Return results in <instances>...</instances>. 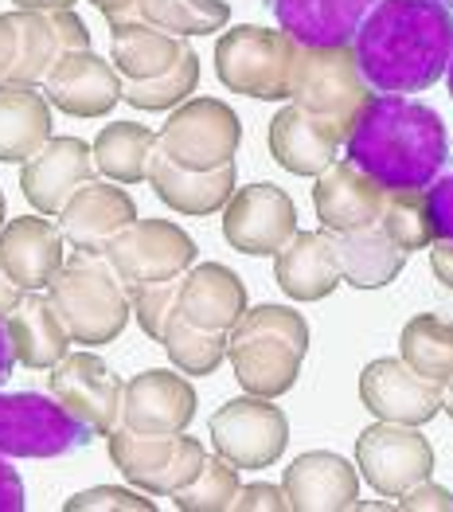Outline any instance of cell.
<instances>
[{
	"label": "cell",
	"mask_w": 453,
	"mask_h": 512,
	"mask_svg": "<svg viewBox=\"0 0 453 512\" xmlns=\"http://www.w3.org/2000/svg\"><path fill=\"white\" fill-rule=\"evenodd\" d=\"M51 141V106L40 86L0 83V161L24 165Z\"/></svg>",
	"instance_id": "f546056e"
},
{
	"label": "cell",
	"mask_w": 453,
	"mask_h": 512,
	"mask_svg": "<svg viewBox=\"0 0 453 512\" xmlns=\"http://www.w3.org/2000/svg\"><path fill=\"white\" fill-rule=\"evenodd\" d=\"M356 169L387 192H422L450 161V133L434 106L407 94H371L344 137Z\"/></svg>",
	"instance_id": "7a4b0ae2"
},
{
	"label": "cell",
	"mask_w": 453,
	"mask_h": 512,
	"mask_svg": "<svg viewBox=\"0 0 453 512\" xmlns=\"http://www.w3.org/2000/svg\"><path fill=\"white\" fill-rule=\"evenodd\" d=\"M161 344H165V352L172 356V364H176L180 372H188V376H211V372L223 364V356H227V333L196 329V325H192L188 317H180V313H172Z\"/></svg>",
	"instance_id": "d590c367"
},
{
	"label": "cell",
	"mask_w": 453,
	"mask_h": 512,
	"mask_svg": "<svg viewBox=\"0 0 453 512\" xmlns=\"http://www.w3.org/2000/svg\"><path fill=\"white\" fill-rule=\"evenodd\" d=\"M442 4H450V8H453V0H442Z\"/></svg>",
	"instance_id": "9f6ffc18"
},
{
	"label": "cell",
	"mask_w": 453,
	"mask_h": 512,
	"mask_svg": "<svg viewBox=\"0 0 453 512\" xmlns=\"http://www.w3.org/2000/svg\"><path fill=\"white\" fill-rule=\"evenodd\" d=\"M90 4L110 20V28L125 24V20H137V0H90Z\"/></svg>",
	"instance_id": "c3c4849f"
},
{
	"label": "cell",
	"mask_w": 453,
	"mask_h": 512,
	"mask_svg": "<svg viewBox=\"0 0 453 512\" xmlns=\"http://www.w3.org/2000/svg\"><path fill=\"white\" fill-rule=\"evenodd\" d=\"M63 231L40 215H20L0 227V266L24 290H47L63 270Z\"/></svg>",
	"instance_id": "ffe728a7"
},
{
	"label": "cell",
	"mask_w": 453,
	"mask_h": 512,
	"mask_svg": "<svg viewBox=\"0 0 453 512\" xmlns=\"http://www.w3.org/2000/svg\"><path fill=\"white\" fill-rule=\"evenodd\" d=\"M110 266L118 270L125 290L133 286H153L172 282L196 262V243L188 231L165 219H133L122 235L110 243Z\"/></svg>",
	"instance_id": "8fae6325"
},
{
	"label": "cell",
	"mask_w": 453,
	"mask_h": 512,
	"mask_svg": "<svg viewBox=\"0 0 453 512\" xmlns=\"http://www.w3.org/2000/svg\"><path fill=\"white\" fill-rule=\"evenodd\" d=\"M375 0H270L274 20L297 47H348Z\"/></svg>",
	"instance_id": "d4e9b609"
},
{
	"label": "cell",
	"mask_w": 453,
	"mask_h": 512,
	"mask_svg": "<svg viewBox=\"0 0 453 512\" xmlns=\"http://www.w3.org/2000/svg\"><path fill=\"white\" fill-rule=\"evenodd\" d=\"M149 184L157 200H165L180 215H211L235 196V161L211 172H188L172 165L161 149L149 157Z\"/></svg>",
	"instance_id": "83f0119b"
},
{
	"label": "cell",
	"mask_w": 453,
	"mask_h": 512,
	"mask_svg": "<svg viewBox=\"0 0 453 512\" xmlns=\"http://www.w3.org/2000/svg\"><path fill=\"white\" fill-rule=\"evenodd\" d=\"M403 360L411 364L418 376L434 380V384H446L453 376V321L450 317H438V313H422L403 325Z\"/></svg>",
	"instance_id": "836d02e7"
},
{
	"label": "cell",
	"mask_w": 453,
	"mask_h": 512,
	"mask_svg": "<svg viewBox=\"0 0 453 512\" xmlns=\"http://www.w3.org/2000/svg\"><path fill=\"white\" fill-rule=\"evenodd\" d=\"M59 219H63L59 231L71 243V251L106 255L110 243L137 219V204H133V196L125 188L102 184V180H86L83 188L67 200Z\"/></svg>",
	"instance_id": "d6986e66"
},
{
	"label": "cell",
	"mask_w": 453,
	"mask_h": 512,
	"mask_svg": "<svg viewBox=\"0 0 453 512\" xmlns=\"http://www.w3.org/2000/svg\"><path fill=\"white\" fill-rule=\"evenodd\" d=\"M176 286H180V278H172V282H153V286H133V290H129L133 317H137V325H141L153 341L165 337L168 321H172V313H176Z\"/></svg>",
	"instance_id": "ab89813d"
},
{
	"label": "cell",
	"mask_w": 453,
	"mask_h": 512,
	"mask_svg": "<svg viewBox=\"0 0 453 512\" xmlns=\"http://www.w3.org/2000/svg\"><path fill=\"white\" fill-rule=\"evenodd\" d=\"M282 493H286L289 509L297 512L356 509L360 477L348 458H340L332 450H309L289 462L286 477H282Z\"/></svg>",
	"instance_id": "7402d4cb"
},
{
	"label": "cell",
	"mask_w": 453,
	"mask_h": 512,
	"mask_svg": "<svg viewBox=\"0 0 453 512\" xmlns=\"http://www.w3.org/2000/svg\"><path fill=\"white\" fill-rule=\"evenodd\" d=\"M379 227H383L407 255L434 243V227H430V212H426V196H422V192H383Z\"/></svg>",
	"instance_id": "f35d334b"
},
{
	"label": "cell",
	"mask_w": 453,
	"mask_h": 512,
	"mask_svg": "<svg viewBox=\"0 0 453 512\" xmlns=\"http://www.w3.org/2000/svg\"><path fill=\"white\" fill-rule=\"evenodd\" d=\"M446 83H450V98H453V55H450V67H446Z\"/></svg>",
	"instance_id": "db71d44e"
},
{
	"label": "cell",
	"mask_w": 453,
	"mask_h": 512,
	"mask_svg": "<svg viewBox=\"0 0 453 512\" xmlns=\"http://www.w3.org/2000/svg\"><path fill=\"white\" fill-rule=\"evenodd\" d=\"M51 395L83 419L94 434H110L122 423V380L94 356V352H71L51 368Z\"/></svg>",
	"instance_id": "9a60e30c"
},
{
	"label": "cell",
	"mask_w": 453,
	"mask_h": 512,
	"mask_svg": "<svg viewBox=\"0 0 453 512\" xmlns=\"http://www.w3.org/2000/svg\"><path fill=\"white\" fill-rule=\"evenodd\" d=\"M289 102L340 126L348 137L360 106L368 102V86L356 71L352 51L348 47H297L293 71H289Z\"/></svg>",
	"instance_id": "8992f818"
},
{
	"label": "cell",
	"mask_w": 453,
	"mask_h": 512,
	"mask_svg": "<svg viewBox=\"0 0 453 512\" xmlns=\"http://www.w3.org/2000/svg\"><path fill=\"white\" fill-rule=\"evenodd\" d=\"M67 512H98V509H122V512H153L157 505L145 501L137 489H114V485H102V489H86L75 493L67 505Z\"/></svg>",
	"instance_id": "b9f144b4"
},
{
	"label": "cell",
	"mask_w": 453,
	"mask_h": 512,
	"mask_svg": "<svg viewBox=\"0 0 453 512\" xmlns=\"http://www.w3.org/2000/svg\"><path fill=\"white\" fill-rule=\"evenodd\" d=\"M442 407H446V415L453 419V376L446 380V391H442Z\"/></svg>",
	"instance_id": "f5cc1de1"
},
{
	"label": "cell",
	"mask_w": 453,
	"mask_h": 512,
	"mask_svg": "<svg viewBox=\"0 0 453 512\" xmlns=\"http://www.w3.org/2000/svg\"><path fill=\"white\" fill-rule=\"evenodd\" d=\"M309 352V325L286 305H258L239 317L227 333V356L235 364V380L250 395L278 399L297 384L301 360Z\"/></svg>",
	"instance_id": "3957f363"
},
{
	"label": "cell",
	"mask_w": 453,
	"mask_h": 512,
	"mask_svg": "<svg viewBox=\"0 0 453 512\" xmlns=\"http://www.w3.org/2000/svg\"><path fill=\"white\" fill-rule=\"evenodd\" d=\"M344 145V129L289 102L270 122V153L293 176H321Z\"/></svg>",
	"instance_id": "cb8c5ba5"
},
{
	"label": "cell",
	"mask_w": 453,
	"mask_h": 512,
	"mask_svg": "<svg viewBox=\"0 0 453 512\" xmlns=\"http://www.w3.org/2000/svg\"><path fill=\"white\" fill-rule=\"evenodd\" d=\"M4 325H8L16 360L28 364V368H55L67 356L71 337H67V329H63L51 298H43V290L24 294L20 305L4 317Z\"/></svg>",
	"instance_id": "4dcf8cb0"
},
{
	"label": "cell",
	"mask_w": 453,
	"mask_h": 512,
	"mask_svg": "<svg viewBox=\"0 0 453 512\" xmlns=\"http://www.w3.org/2000/svg\"><path fill=\"white\" fill-rule=\"evenodd\" d=\"M383 192L387 188H379L352 161H332L329 169L317 176L313 208L321 215V227L332 231V235H340V231L375 223L379 208H383Z\"/></svg>",
	"instance_id": "4316f807"
},
{
	"label": "cell",
	"mask_w": 453,
	"mask_h": 512,
	"mask_svg": "<svg viewBox=\"0 0 453 512\" xmlns=\"http://www.w3.org/2000/svg\"><path fill=\"white\" fill-rule=\"evenodd\" d=\"M16 28V59L4 83L36 86L51 75V67L71 55V51H90V32L86 24L71 12H8Z\"/></svg>",
	"instance_id": "5bb4252c"
},
{
	"label": "cell",
	"mask_w": 453,
	"mask_h": 512,
	"mask_svg": "<svg viewBox=\"0 0 453 512\" xmlns=\"http://www.w3.org/2000/svg\"><path fill=\"white\" fill-rule=\"evenodd\" d=\"M430 266H434L438 282L453 290V243H446V239H434V243H430Z\"/></svg>",
	"instance_id": "bcb514c9"
},
{
	"label": "cell",
	"mask_w": 453,
	"mask_h": 512,
	"mask_svg": "<svg viewBox=\"0 0 453 512\" xmlns=\"http://www.w3.org/2000/svg\"><path fill=\"white\" fill-rule=\"evenodd\" d=\"M453 55V8L442 0H375L356 28L352 59L375 94L434 86Z\"/></svg>",
	"instance_id": "6da1fadb"
},
{
	"label": "cell",
	"mask_w": 453,
	"mask_h": 512,
	"mask_svg": "<svg viewBox=\"0 0 453 512\" xmlns=\"http://www.w3.org/2000/svg\"><path fill=\"white\" fill-rule=\"evenodd\" d=\"M196 83H200V59L192 47H184L168 71L145 83H129L122 98L137 110H168V106H180L188 94H196Z\"/></svg>",
	"instance_id": "8d00e7d4"
},
{
	"label": "cell",
	"mask_w": 453,
	"mask_h": 512,
	"mask_svg": "<svg viewBox=\"0 0 453 512\" xmlns=\"http://www.w3.org/2000/svg\"><path fill=\"white\" fill-rule=\"evenodd\" d=\"M176 313L188 317L196 329L207 333H231L239 317L247 313V286L235 270L219 262H200L180 274L176 286Z\"/></svg>",
	"instance_id": "44dd1931"
},
{
	"label": "cell",
	"mask_w": 453,
	"mask_h": 512,
	"mask_svg": "<svg viewBox=\"0 0 453 512\" xmlns=\"http://www.w3.org/2000/svg\"><path fill=\"white\" fill-rule=\"evenodd\" d=\"M12 368H16V352H12V337H8V325H4V317H0V384L12 376Z\"/></svg>",
	"instance_id": "f907efd6"
},
{
	"label": "cell",
	"mask_w": 453,
	"mask_h": 512,
	"mask_svg": "<svg viewBox=\"0 0 453 512\" xmlns=\"http://www.w3.org/2000/svg\"><path fill=\"white\" fill-rule=\"evenodd\" d=\"M211 442H215L219 458H227L231 466H239V470H266L286 450L289 423L270 399L243 395V399H227L211 415Z\"/></svg>",
	"instance_id": "30bf717a"
},
{
	"label": "cell",
	"mask_w": 453,
	"mask_h": 512,
	"mask_svg": "<svg viewBox=\"0 0 453 512\" xmlns=\"http://www.w3.org/2000/svg\"><path fill=\"white\" fill-rule=\"evenodd\" d=\"M399 509H438V512H446V509H453V497L442 489V485H434V481L426 477V481H418L414 489H407V493H403Z\"/></svg>",
	"instance_id": "ee69618b"
},
{
	"label": "cell",
	"mask_w": 453,
	"mask_h": 512,
	"mask_svg": "<svg viewBox=\"0 0 453 512\" xmlns=\"http://www.w3.org/2000/svg\"><path fill=\"white\" fill-rule=\"evenodd\" d=\"M231 8L223 0H137V20L172 36H207L227 24Z\"/></svg>",
	"instance_id": "e575fe53"
},
{
	"label": "cell",
	"mask_w": 453,
	"mask_h": 512,
	"mask_svg": "<svg viewBox=\"0 0 453 512\" xmlns=\"http://www.w3.org/2000/svg\"><path fill=\"white\" fill-rule=\"evenodd\" d=\"M71 4L75 0H16V8H24V12H63Z\"/></svg>",
	"instance_id": "816d5d0a"
},
{
	"label": "cell",
	"mask_w": 453,
	"mask_h": 512,
	"mask_svg": "<svg viewBox=\"0 0 453 512\" xmlns=\"http://www.w3.org/2000/svg\"><path fill=\"white\" fill-rule=\"evenodd\" d=\"M274 278L282 294L293 301H321L344 282L336 262V239L332 231H297L278 251Z\"/></svg>",
	"instance_id": "484cf974"
},
{
	"label": "cell",
	"mask_w": 453,
	"mask_h": 512,
	"mask_svg": "<svg viewBox=\"0 0 453 512\" xmlns=\"http://www.w3.org/2000/svg\"><path fill=\"white\" fill-rule=\"evenodd\" d=\"M293 55H297V43L286 32L239 24L215 43V71H219V83L235 94L278 102V98H289Z\"/></svg>",
	"instance_id": "52a82bcc"
},
{
	"label": "cell",
	"mask_w": 453,
	"mask_h": 512,
	"mask_svg": "<svg viewBox=\"0 0 453 512\" xmlns=\"http://www.w3.org/2000/svg\"><path fill=\"white\" fill-rule=\"evenodd\" d=\"M196 419V387L184 376L149 368L125 384L122 427L137 434H180Z\"/></svg>",
	"instance_id": "ac0fdd59"
},
{
	"label": "cell",
	"mask_w": 453,
	"mask_h": 512,
	"mask_svg": "<svg viewBox=\"0 0 453 512\" xmlns=\"http://www.w3.org/2000/svg\"><path fill=\"white\" fill-rule=\"evenodd\" d=\"M12 59H16V28H12V16H0V83L8 79Z\"/></svg>",
	"instance_id": "7dc6e473"
},
{
	"label": "cell",
	"mask_w": 453,
	"mask_h": 512,
	"mask_svg": "<svg viewBox=\"0 0 453 512\" xmlns=\"http://www.w3.org/2000/svg\"><path fill=\"white\" fill-rule=\"evenodd\" d=\"M94 176V153L79 137H51L36 157L24 161L20 188L40 215H59L67 200Z\"/></svg>",
	"instance_id": "e0dca14e"
},
{
	"label": "cell",
	"mask_w": 453,
	"mask_h": 512,
	"mask_svg": "<svg viewBox=\"0 0 453 512\" xmlns=\"http://www.w3.org/2000/svg\"><path fill=\"white\" fill-rule=\"evenodd\" d=\"M24 505H28L24 501V481L8 466V458L0 454V512H20Z\"/></svg>",
	"instance_id": "f6af8a7d"
},
{
	"label": "cell",
	"mask_w": 453,
	"mask_h": 512,
	"mask_svg": "<svg viewBox=\"0 0 453 512\" xmlns=\"http://www.w3.org/2000/svg\"><path fill=\"white\" fill-rule=\"evenodd\" d=\"M297 235V208L278 184H250L227 200L223 239L239 255H278Z\"/></svg>",
	"instance_id": "4fadbf2b"
},
{
	"label": "cell",
	"mask_w": 453,
	"mask_h": 512,
	"mask_svg": "<svg viewBox=\"0 0 453 512\" xmlns=\"http://www.w3.org/2000/svg\"><path fill=\"white\" fill-rule=\"evenodd\" d=\"M94 430L75 419L51 391H0L4 458H67L90 446Z\"/></svg>",
	"instance_id": "5b68a950"
},
{
	"label": "cell",
	"mask_w": 453,
	"mask_h": 512,
	"mask_svg": "<svg viewBox=\"0 0 453 512\" xmlns=\"http://www.w3.org/2000/svg\"><path fill=\"white\" fill-rule=\"evenodd\" d=\"M239 141H243L239 114L219 98H196L168 118L165 133L157 137V149L180 169L211 172L231 165Z\"/></svg>",
	"instance_id": "9c48e42d"
},
{
	"label": "cell",
	"mask_w": 453,
	"mask_h": 512,
	"mask_svg": "<svg viewBox=\"0 0 453 512\" xmlns=\"http://www.w3.org/2000/svg\"><path fill=\"white\" fill-rule=\"evenodd\" d=\"M422 196H426V212H430L434 239L453 243V157L442 165V172L422 188Z\"/></svg>",
	"instance_id": "60d3db41"
},
{
	"label": "cell",
	"mask_w": 453,
	"mask_h": 512,
	"mask_svg": "<svg viewBox=\"0 0 453 512\" xmlns=\"http://www.w3.org/2000/svg\"><path fill=\"white\" fill-rule=\"evenodd\" d=\"M235 493H239V466H231L227 458H204L200 473L184 489H176L172 501L184 512H223L231 509Z\"/></svg>",
	"instance_id": "74e56055"
},
{
	"label": "cell",
	"mask_w": 453,
	"mask_h": 512,
	"mask_svg": "<svg viewBox=\"0 0 453 512\" xmlns=\"http://www.w3.org/2000/svg\"><path fill=\"white\" fill-rule=\"evenodd\" d=\"M110 458L125 481H133V489L153 493V497H172L200 473L207 454L184 430L180 434H137V430L114 427Z\"/></svg>",
	"instance_id": "ba28073f"
},
{
	"label": "cell",
	"mask_w": 453,
	"mask_h": 512,
	"mask_svg": "<svg viewBox=\"0 0 453 512\" xmlns=\"http://www.w3.org/2000/svg\"><path fill=\"white\" fill-rule=\"evenodd\" d=\"M67 337L79 344H110L129 321V290L106 255L71 251L55 282L47 286Z\"/></svg>",
	"instance_id": "277c9868"
},
{
	"label": "cell",
	"mask_w": 453,
	"mask_h": 512,
	"mask_svg": "<svg viewBox=\"0 0 453 512\" xmlns=\"http://www.w3.org/2000/svg\"><path fill=\"white\" fill-rule=\"evenodd\" d=\"M231 509H235V512H254V509L286 512L289 501H286V493H282V489H274V485L258 481V485H239V493H235Z\"/></svg>",
	"instance_id": "7bdbcfd3"
},
{
	"label": "cell",
	"mask_w": 453,
	"mask_h": 512,
	"mask_svg": "<svg viewBox=\"0 0 453 512\" xmlns=\"http://www.w3.org/2000/svg\"><path fill=\"white\" fill-rule=\"evenodd\" d=\"M43 94L51 106L75 118H102L118 106L122 83L110 63H102L94 51H71L63 55L51 75L43 79Z\"/></svg>",
	"instance_id": "603a6c76"
},
{
	"label": "cell",
	"mask_w": 453,
	"mask_h": 512,
	"mask_svg": "<svg viewBox=\"0 0 453 512\" xmlns=\"http://www.w3.org/2000/svg\"><path fill=\"white\" fill-rule=\"evenodd\" d=\"M356 466L383 497H403L434 470L430 442L407 423H375L356 438Z\"/></svg>",
	"instance_id": "7c38bea8"
},
{
	"label": "cell",
	"mask_w": 453,
	"mask_h": 512,
	"mask_svg": "<svg viewBox=\"0 0 453 512\" xmlns=\"http://www.w3.org/2000/svg\"><path fill=\"white\" fill-rule=\"evenodd\" d=\"M188 43L180 36H165L161 28L145 24V20H125L110 28V55L118 63L129 83H145V79H157L161 71H168L176 63V55L184 51Z\"/></svg>",
	"instance_id": "1f68e13d"
},
{
	"label": "cell",
	"mask_w": 453,
	"mask_h": 512,
	"mask_svg": "<svg viewBox=\"0 0 453 512\" xmlns=\"http://www.w3.org/2000/svg\"><path fill=\"white\" fill-rule=\"evenodd\" d=\"M446 384L418 376L407 360H371L360 376V399L375 419L422 427L442 411Z\"/></svg>",
	"instance_id": "2e32d148"
},
{
	"label": "cell",
	"mask_w": 453,
	"mask_h": 512,
	"mask_svg": "<svg viewBox=\"0 0 453 512\" xmlns=\"http://www.w3.org/2000/svg\"><path fill=\"white\" fill-rule=\"evenodd\" d=\"M157 137L149 126H137V122H114L98 133L94 141V169L102 176H110L114 184H137V180H149V157L157 149Z\"/></svg>",
	"instance_id": "d6a6232c"
},
{
	"label": "cell",
	"mask_w": 453,
	"mask_h": 512,
	"mask_svg": "<svg viewBox=\"0 0 453 512\" xmlns=\"http://www.w3.org/2000/svg\"><path fill=\"white\" fill-rule=\"evenodd\" d=\"M20 298H24V290L4 274V266H0V317H8L16 305H20Z\"/></svg>",
	"instance_id": "681fc988"
},
{
	"label": "cell",
	"mask_w": 453,
	"mask_h": 512,
	"mask_svg": "<svg viewBox=\"0 0 453 512\" xmlns=\"http://www.w3.org/2000/svg\"><path fill=\"white\" fill-rule=\"evenodd\" d=\"M0 227H4V192H0Z\"/></svg>",
	"instance_id": "11a10c76"
},
{
	"label": "cell",
	"mask_w": 453,
	"mask_h": 512,
	"mask_svg": "<svg viewBox=\"0 0 453 512\" xmlns=\"http://www.w3.org/2000/svg\"><path fill=\"white\" fill-rule=\"evenodd\" d=\"M336 239V262H340V278L356 290H379V286H391L407 262V251L375 223L364 227H352V231H340L332 235Z\"/></svg>",
	"instance_id": "f1b7e54d"
}]
</instances>
